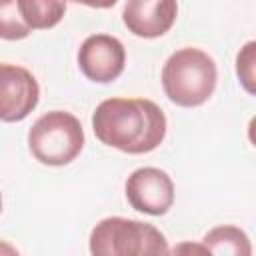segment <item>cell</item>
I'll list each match as a JSON object with an SVG mask.
<instances>
[{
	"label": "cell",
	"instance_id": "cell-1",
	"mask_svg": "<svg viewBox=\"0 0 256 256\" xmlns=\"http://www.w3.org/2000/svg\"><path fill=\"white\" fill-rule=\"evenodd\" d=\"M96 138L126 154L156 150L166 136V116L148 98H108L92 112Z\"/></svg>",
	"mask_w": 256,
	"mask_h": 256
},
{
	"label": "cell",
	"instance_id": "cell-2",
	"mask_svg": "<svg viewBox=\"0 0 256 256\" xmlns=\"http://www.w3.org/2000/svg\"><path fill=\"white\" fill-rule=\"evenodd\" d=\"M218 80V70L204 50L200 48H180L176 50L162 68V88L170 102L184 108H194L204 104Z\"/></svg>",
	"mask_w": 256,
	"mask_h": 256
},
{
	"label": "cell",
	"instance_id": "cell-3",
	"mask_svg": "<svg viewBox=\"0 0 256 256\" xmlns=\"http://www.w3.org/2000/svg\"><path fill=\"white\" fill-rule=\"evenodd\" d=\"M90 252L94 256H144L166 254L164 234L140 220L110 216L100 220L90 232Z\"/></svg>",
	"mask_w": 256,
	"mask_h": 256
},
{
	"label": "cell",
	"instance_id": "cell-4",
	"mask_svg": "<svg viewBox=\"0 0 256 256\" xmlns=\"http://www.w3.org/2000/svg\"><path fill=\"white\" fill-rule=\"evenodd\" d=\"M32 156L46 166L70 164L84 148V130L80 120L64 110L42 114L28 132Z\"/></svg>",
	"mask_w": 256,
	"mask_h": 256
},
{
	"label": "cell",
	"instance_id": "cell-5",
	"mask_svg": "<svg viewBox=\"0 0 256 256\" xmlns=\"http://www.w3.org/2000/svg\"><path fill=\"white\" fill-rule=\"evenodd\" d=\"M40 100V86L34 74L22 66L0 62V120H24Z\"/></svg>",
	"mask_w": 256,
	"mask_h": 256
},
{
	"label": "cell",
	"instance_id": "cell-6",
	"mask_svg": "<svg viewBox=\"0 0 256 256\" xmlns=\"http://www.w3.org/2000/svg\"><path fill=\"white\" fill-rule=\"evenodd\" d=\"M126 198L134 210L150 216H162L174 204L172 178L160 168H138L126 180Z\"/></svg>",
	"mask_w": 256,
	"mask_h": 256
},
{
	"label": "cell",
	"instance_id": "cell-7",
	"mask_svg": "<svg viewBox=\"0 0 256 256\" xmlns=\"http://www.w3.org/2000/svg\"><path fill=\"white\" fill-rule=\"evenodd\" d=\"M126 64V50L122 42L110 34L88 36L78 50V66L82 74L98 84L116 80Z\"/></svg>",
	"mask_w": 256,
	"mask_h": 256
},
{
	"label": "cell",
	"instance_id": "cell-8",
	"mask_svg": "<svg viewBox=\"0 0 256 256\" xmlns=\"http://www.w3.org/2000/svg\"><path fill=\"white\" fill-rule=\"evenodd\" d=\"M178 16L176 0H126L122 10L124 26L140 38L166 34Z\"/></svg>",
	"mask_w": 256,
	"mask_h": 256
},
{
	"label": "cell",
	"instance_id": "cell-9",
	"mask_svg": "<svg viewBox=\"0 0 256 256\" xmlns=\"http://www.w3.org/2000/svg\"><path fill=\"white\" fill-rule=\"evenodd\" d=\"M18 12L32 30H48L64 18L66 0H18Z\"/></svg>",
	"mask_w": 256,
	"mask_h": 256
},
{
	"label": "cell",
	"instance_id": "cell-10",
	"mask_svg": "<svg viewBox=\"0 0 256 256\" xmlns=\"http://www.w3.org/2000/svg\"><path fill=\"white\" fill-rule=\"evenodd\" d=\"M202 246L212 254H234V256H250L252 246L244 230L236 226H216L204 238Z\"/></svg>",
	"mask_w": 256,
	"mask_h": 256
},
{
	"label": "cell",
	"instance_id": "cell-11",
	"mask_svg": "<svg viewBox=\"0 0 256 256\" xmlns=\"http://www.w3.org/2000/svg\"><path fill=\"white\" fill-rule=\"evenodd\" d=\"M32 28L22 20L18 12V0H0V38L22 40L30 36Z\"/></svg>",
	"mask_w": 256,
	"mask_h": 256
},
{
	"label": "cell",
	"instance_id": "cell-12",
	"mask_svg": "<svg viewBox=\"0 0 256 256\" xmlns=\"http://www.w3.org/2000/svg\"><path fill=\"white\" fill-rule=\"evenodd\" d=\"M254 62H256V42H246L236 56V74L248 94H254Z\"/></svg>",
	"mask_w": 256,
	"mask_h": 256
},
{
	"label": "cell",
	"instance_id": "cell-13",
	"mask_svg": "<svg viewBox=\"0 0 256 256\" xmlns=\"http://www.w3.org/2000/svg\"><path fill=\"white\" fill-rule=\"evenodd\" d=\"M70 2L84 4V6H90V8H112L118 0H70Z\"/></svg>",
	"mask_w": 256,
	"mask_h": 256
},
{
	"label": "cell",
	"instance_id": "cell-14",
	"mask_svg": "<svg viewBox=\"0 0 256 256\" xmlns=\"http://www.w3.org/2000/svg\"><path fill=\"white\" fill-rule=\"evenodd\" d=\"M0 212H2V196H0Z\"/></svg>",
	"mask_w": 256,
	"mask_h": 256
}]
</instances>
